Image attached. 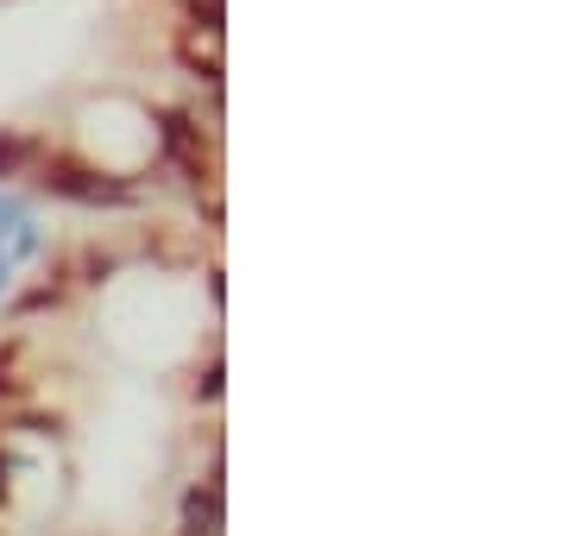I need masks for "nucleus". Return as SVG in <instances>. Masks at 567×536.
Here are the masks:
<instances>
[{
  "mask_svg": "<svg viewBox=\"0 0 567 536\" xmlns=\"http://www.w3.org/2000/svg\"><path fill=\"white\" fill-rule=\"evenodd\" d=\"M221 530H227L221 493H208V486H189V493H183V530H177V536H221Z\"/></svg>",
  "mask_w": 567,
  "mask_h": 536,
  "instance_id": "nucleus-5",
  "label": "nucleus"
},
{
  "mask_svg": "<svg viewBox=\"0 0 567 536\" xmlns=\"http://www.w3.org/2000/svg\"><path fill=\"white\" fill-rule=\"evenodd\" d=\"M13 474H20V461H13V454L0 449V512L13 505Z\"/></svg>",
  "mask_w": 567,
  "mask_h": 536,
  "instance_id": "nucleus-12",
  "label": "nucleus"
},
{
  "mask_svg": "<svg viewBox=\"0 0 567 536\" xmlns=\"http://www.w3.org/2000/svg\"><path fill=\"white\" fill-rule=\"evenodd\" d=\"M13 271H20V266H13V259H7V252H0V297H7V290H13Z\"/></svg>",
  "mask_w": 567,
  "mask_h": 536,
  "instance_id": "nucleus-14",
  "label": "nucleus"
},
{
  "mask_svg": "<svg viewBox=\"0 0 567 536\" xmlns=\"http://www.w3.org/2000/svg\"><path fill=\"white\" fill-rule=\"evenodd\" d=\"M20 221H32V196H25V189H0V240Z\"/></svg>",
  "mask_w": 567,
  "mask_h": 536,
  "instance_id": "nucleus-10",
  "label": "nucleus"
},
{
  "mask_svg": "<svg viewBox=\"0 0 567 536\" xmlns=\"http://www.w3.org/2000/svg\"><path fill=\"white\" fill-rule=\"evenodd\" d=\"M0 252H7L13 266H25V259H39V252H44V227H39V221H20L13 234H7V240H0Z\"/></svg>",
  "mask_w": 567,
  "mask_h": 536,
  "instance_id": "nucleus-7",
  "label": "nucleus"
},
{
  "mask_svg": "<svg viewBox=\"0 0 567 536\" xmlns=\"http://www.w3.org/2000/svg\"><path fill=\"white\" fill-rule=\"evenodd\" d=\"M126 266V252H102V247H82L76 252V271L70 278H82V285H102V278H114V271Z\"/></svg>",
  "mask_w": 567,
  "mask_h": 536,
  "instance_id": "nucleus-6",
  "label": "nucleus"
},
{
  "mask_svg": "<svg viewBox=\"0 0 567 536\" xmlns=\"http://www.w3.org/2000/svg\"><path fill=\"white\" fill-rule=\"evenodd\" d=\"M44 152H51V140H44V133H20V126H0V189H13V177H32Z\"/></svg>",
  "mask_w": 567,
  "mask_h": 536,
  "instance_id": "nucleus-2",
  "label": "nucleus"
},
{
  "mask_svg": "<svg viewBox=\"0 0 567 536\" xmlns=\"http://www.w3.org/2000/svg\"><path fill=\"white\" fill-rule=\"evenodd\" d=\"M177 63L203 89H221V76H227V70H221V39H203V32H183V39H177Z\"/></svg>",
  "mask_w": 567,
  "mask_h": 536,
  "instance_id": "nucleus-3",
  "label": "nucleus"
},
{
  "mask_svg": "<svg viewBox=\"0 0 567 536\" xmlns=\"http://www.w3.org/2000/svg\"><path fill=\"white\" fill-rule=\"evenodd\" d=\"M203 278H208V303L221 310V303H227V285H221V259H208V271H203Z\"/></svg>",
  "mask_w": 567,
  "mask_h": 536,
  "instance_id": "nucleus-13",
  "label": "nucleus"
},
{
  "mask_svg": "<svg viewBox=\"0 0 567 536\" xmlns=\"http://www.w3.org/2000/svg\"><path fill=\"white\" fill-rule=\"evenodd\" d=\"M32 189L58 196V203H76V208H140L145 203L140 177L107 171L95 158H76V152H44L39 171H32Z\"/></svg>",
  "mask_w": 567,
  "mask_h": 536,
  "instance_id": "nucleus-1",
  "label": "nucleus"
},
{
  "mask_svg": "<svg viewBox=\"0 0 567 536\" xmlns=\"http://www.w3.org/2000/svg\"><path fill=\"white\" fill-rule=\"evenodd\" d=\"M63 297H70V271H51V278H39V285H25L20 297L7 303V316H13V322H32V316L63 310Z\"/></svg>",
  "mask_w": 567,
  "mask_h": 536,
  "instance_id": "nucleus-4",
  "label": "nucleus"
},
{
  "mask_svg": "<svg viewBox=\"0 0 567 536\" xmlns=\"http://www.w3.org/2000/svg\"><path fill=\"white\" fill-rule=\"evenodd\" d=\"M221 379H227V360H221V348H208V367L196 372L189 398H196V404H215V398H221Z\"/></svg>",
  "mask_w": 567,
  "mask_h": 536,
  "instance_id": "nucleus-9",
  "label": "nucleus"
},
{
  "mask_svg": "<svg viewBox=\"0 0 567 536\" xmlns=\"http://www.w3.org/2000/svg\"><path fill=\"white\" fill-rule=\"evenodd\" d=\"M7 398H25V379H20V341L0 348V404Z\"/></svg>",
  "mask_w": 567,
  "mask_h": 536,
  "instance_id": "nucleus-11",
  "label": "nucleus"
},
{
  "mask_svg": "<svg viewBox=\"0 0 567 536\" xmlns=\"http://www.w3.org/2000/svg\"><path fill=\"white\" fill-rule=\"evenodd\" d=\"M183 32L221 39V32H227V0H189V25H183Z\"/></svg>",
  "mask_w": 567,
  "mask_h": 536,
  "instance_id": "nucleus-8",
  "label": "nucleus"
}]
</instances>
